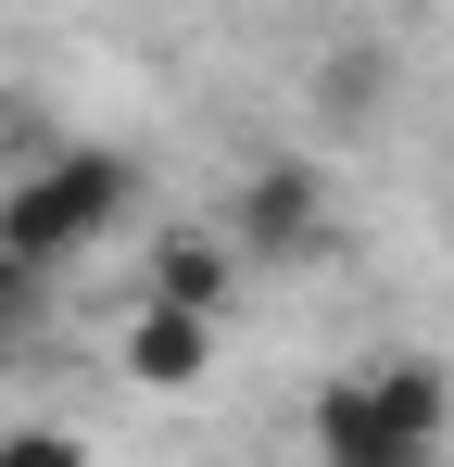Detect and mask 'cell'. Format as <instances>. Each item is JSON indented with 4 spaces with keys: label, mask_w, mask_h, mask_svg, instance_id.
I'll return each mask as SVG.
<instances>
[{
    "label": "cell",
    "mask_w": 454,
    "mask_h": 467,
    "mask_svg": "<svg viewBox=\"0 0 454 467\" xmlns=\"http://www.w3.org/2000/svg\"><path fill=\"white\" fill-rule=\"evenodd\" d=\"M127 190H139L127 152H51V164H26V177L0 190V253L51 278V265H76L88 240L127 215Z\"/></svg>",
    "instance_id": "6da1fadb"
},
{
    "label": "cell",
    "mask_w": 454,
    "mask_h": 467,
    "mask_svg": "<svg viewBox=\"0 0 454 467\" xmlns=\"http://www.w3.org/2000/svg\"><path fill=\"white\" fill-rule=\"evenodd\" d=\"M215 228H227V253H240V265H303V253H328V228H341V215H328V164H315V152L240 164Z\"/></svg>",
    "instance_id": "7a4b0ae2"
},
{
    "label": "cell",
    "mask_w": 454,
    "mask_h": 467,
    "mask_svg": "<svg viewBox=\"0 0 454 467\" xmlns=\"http://www.w3.org/2000/svg\"><path fill=\"white\" fill-rule=\"evenodd\" d=\"M215 354H227V316H190V304H127V328H114V379L164 391V404L215 379Z\"/></svg>",
    "instance_id": "3957f363"
},
{
    "label": "cell",
    "mask_w": 454,
    "mask_h": 467,
    "mask_svg": "<svg viewBox=\"0 0 454 467\" xmlns=\"http://www.w3.org/2000/svg\"><path fill=\"white\" fill-rule=\"evenodd\" d=\"M139 304H190V316H240V253L227 228H164L139 265Z\"/></svg>",
    "instance_id": "277c9868"
},
{
    "label": "cell",
    "mask_w": 454,
    "mask_h": 467,
    "mask_svg": "<svg viewBox=\"0 0 454 467\" xmlns=\"http://www.w3.org/2000/svg\"><path fill=\"white\" fill-rule=\"evenodd\" d=\"M366 404H378L391 442L442 455V430H454V367H442V354H378V367H366Z\"/></svg>",
    "instance_id": "5b68a950"
},
{
    "label": "cell",
    "mask_w": 454,
    "mask_h": 467,
    "mask_svg": "<svg viewBox=\"0 0 454 467\" xmlns=\"http://www.w3.org/2000/svg\"><path fill=\"white\" fill-rule=\"evenodd\" d=\"M315 101H328L341 127H366L378 114V51H328V64H315Z\"/></svg>",
    "instance_id": "8992f818"
},
{
    "label": "cell",
    "mask_w": 454,
    "mask_h": 467,
    "mask_svg": "<svg viewBox=\"0 0 454 467\" xmlns=\"http://www.w3.org/2000/svg\"><path fill=\"white\" fill-rule=\"evenodd\" d=\"M0 467H88V442H76L64 417H13L0 430Z\"/></svg>",
    "instance_id": "52a82bcc"
},
{
    "label": "cell",
    "mask_w": 454,
    "mask_h": 467,
    "mask_svg": "<svg viewBox=\"0 0 454 467\" xmlns=\"http://www.w3.org/2000/svg\"><path fill=\"white\" fill-rule=\"evenodd\" d=\"M26 328H38V265H13V253H0V367L26 354Z\"/></svg>",
    "instance_id": "ba28073f"
},
{
    "label": "cell",
    "mask_w": 454,
    "mask_h": 467,
    "mask_svg": "<svg viewBox=\"0 0 454 467\" xmlns=\"http://www.w3.org/2000/svg\"><path fill=\"white\" fill-rule=\"evenodd\" d=\"M378 467H442V455H378Z\"/></svg>",
    "instance_id": "9c48e42d"
}]
</instances>
